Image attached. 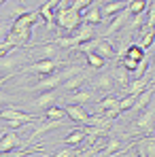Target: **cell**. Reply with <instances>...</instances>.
<instances>
[{
  "label": "cell",
  "mask_w": 155,
  "mask_h": 157,
  "mask_svg": "<svg viewBox=\"0 0 155 157\" xmlns=\"http://www.w3.org/2000/svg\"><path fill=\"white\" fill-rule=\"evenodd\" d=\"M36 19H38V13H24V15H19L15 19L13 28H11L6 40L11 45H15V47L26 45L28 40H30V36H32V26L36 24Z\"/></svg>",
  "instance_id": "6da1fadb"
},
{
  "label": "cell",
  "mask_w": 155,
  "mask_h": 157,
  "mask_svg": "<svg viewBox=\"0 0 155 157\" xmlns=\"http://www.w3.org/2000/svg\"><path fill=\"white\" fill-rule=\"evenodd\" d=\"M79 24H81V15L72 9H57L55 11V26L68 32H77Z\"/></svg>",
  "instance_id": "7a4b0ae2"
},
{
  "label": "cell",
  "mask_w": 155,
  "mask_h": 157,
  "mask_svg": "<svg viewBox=\"0 0 155 157\" xmlns=\"http://www.w3.org/2000/svg\"><path fill=\"white\" fill-rule=\"evenodd\" d=\"M0 119L6 121V123H19V125H26V123L36 121L34 115H28V113L19 110V108H15V106H6V108H2V110H0Z\"/></svg>",
  "instance_id": "3957f363"
},
{
  "label": "cell",
  "mask_w": 155,
  "mask_h": 157,
  "mask_svg": "<svg viewBox=\"0 0 155 157\" xmlns=\"http://www.w3.org/2000/svg\"><path fill=\"white\" fill-rule=\"evenodd\" d=\"M57 66H60V62H55V59H41V62H34L32 66H28L26 70L28 72H36L41 77H49V75H53V70Z\"/></svg>",
  "instance_id": "277c9868"
},
{
  "label": "cell",
  "mask_w": 155,
  "mask_h": 157,
  "mask_svg": "<svg viewBox=\"0 0 155 157\" xmlns=\"http://www.w3.org/2000/svg\"><path fill=\"white\" fill-rule=\"evenodd\" d=\"M102 11H100V4L98 2H91V6L85 11V13H81V21L85 24V26H98V24H102Z\"/></svg>",
  "instance_id": "5b68a950"
},
{
  "label": "cell",
  "mask_w": 155,
  "mask_h": 157,
  "mask_svg": "<svg viewBox=\"0 0 155 157\" xmlns=\"http://www.w3.org/2000/svg\"><path fill=\"white\" fill-rule=\"evenodd\" d=\"M153 123H155V113H153V110H145V113L134 121V130L149 134V132L153 130Z\"/></svg>",
  "instance_id": "8992f818"
},
{
  "label": "cell",
  "mask_w": 155,
  "mask_h": 157,
  "mask_svg": "<svg viewBox=\"0 0 155 157\" xmlns=\"http://www.w3.org/2000/svg\"><path fill=\"white\" fill-rule=\"evenodd\" d=\"M17 144H19V136H17V132H13V130L4 132L2 138H0V153H11Z\"/></svg>",
  "instance_id": "52a82bcc"
},
{
  "label": "cell",
  "mask_w": 155,
  "mask_h": 157,
  "mask_svg": "<svg viewBox=\"0 0 155 157\" xmlns=\"http://www.w3.org/2000/svg\"><path fill=\"white\" fill-rule=\"evenodd\" d=\"M55 100H57V94H55V91H43V94L32 102V106H34L36 110H47V108H51V106L55 104Z\"/></svg>",
  "instance_id": "ba28073f"
},
{
  "label": "cell",
  "mask_w": 155,
  "mask_h": 157,
  "mask_svg": "<svg viewBox=\"0 0 155 157\" xmlns=\"http://www.w3.org/2000/svg\"><path fill=\"white\" fill-rule=\"evenodd\" d=\"M66 117H70L72 121L83 123V125H87V123H89V115L85 113V108H83V106L68 104V106H66Z\"/></svg>",
  "instance_id": "9c48e42d"
},
{
  "label": "cell",
  "mask_w": 155,
  "mask_h": 157,
  "mask_svg": "<svg viewBox=\"0 0 155 157\" xmlns=\"http://www.w3.org/2000/svg\"><path fill=\"white\" fill-rule=\"evenodd\" d=\"M96 55H100L102 59H110V57H115V49H113V45L108 43V40H104V38H96V45H94V51Z\"/></svg>",
  "instance_id": "30bf717a"
},
{
  "label": "cell",
  "mask_w": 155,
  "mask_h": 157,
  "mask_svg": "<svg viewBox=\"0 0 155 157\" xmlns=\"http://www.w3.org/2000/svg\"><path fill=\"white\" fill-rule=\"evenodd\" d=\"M55 6H57V2H43V6L38 11V15L45 19L47 28L55 26Z\"/></svg>",
  "instance_id": "8fae6325"
},
{
  "label": "cell",
  "mask_w": 155,
  "mask_h": 157,
  "mask_svg": "<svg viewBox=\"0 0 155 157\" xmlns=\"http://www.w3.org/2000/svg\"><path fill=\"white\" fill-rule=\"evenodd\" d=\"M130 15H132V13H130L128 9H126V11H121V13H119V15H117V17L113 19V24H110V26L106 28V34L110 36V34H115L117 30H121V28H123V26H126V24H128Z\"/></svg>",
  "instance_id": "7c38bea8"
},
{
  "label": "cell",
  "mask_w": 155,
  "mask_h": 157,
  "mask_svg": "<svg viewBox=\"0 0 155 157\" xmlns=\"http://www.w3.org/2000/svg\"><path fill=\"white\" fill-rule=\"evenodd\" d=\"M89 100H91V91H87V89H77V91L68 94V102L75 106H81L85 102H89Z\"/></svg>",
  "instance_id": "4fadbf2b"
},
{
  "label": "cell",
  "mask_w": 155,
  "mask_h": 157,
  "mask_svg": "<svg viewBox=\"0 0 155 157\" xmlns=\"http://www.w3.org/2000/svg\"><path fill=\"white\" fill-rule=\"evenodd\" d=\"M128 4L130 2H106L102 9V17H113L115 13H121V11H126L128 9Z\"/></svg>",
  "instance_id": "5bb4252c"
},
{
  "label": "cell",
  "mask_w": 155,
  "mask_h": 157,
  "mask_svg": "<svg viewBox=\"0 0 155 157\" xmlns=\"http://www.w3.org/2000/svg\"><path fill=\"white\" fill-rule=\"evenodd\" d=\"M149 83H153V81H149V78H136L134 83H130L128 85V96H138V94H142L145 89H149Z\"/></svg>",
  "instance_id": "9a60e30c"
},
{
  "label": "cell",
  "mask_w": 155,
  "mask_h": 157,
  "mask_svg": "<svg viewBox=\"0 0 155 157\" xmlns=\"http://www.w3.org/2000/svg\"><path fill=\"white\" fill-rule=\"evenodd\" d=\"M155 96V87H149V89H145L142 94H138L136 96V104H134V110H142L145 106L151 102V98Z\"/></svg>",
  "instance_id": "2e32d148"
},
{
  "label": "cell",
  "mask_w": 155,
  "mask_h": 157,
  "mask_svg": "<svg viewBox=\"0 0 155 157\" xmlns=\"http://www.w3.org/2000/svg\"><path fill=\"white\" fill-rule=\"evenodd\" d=\"M85 138H87V136H85V132H83V128H81V130H72L70 132V134L64 138V142H66L68 147H79Z\"/></svg>",
  "instance_id": "e0dca14e"
},
{
  "label": "cell",
  "mask_w": 155,
  "mask_h": 157,
  "mask_svg": "<svg viewBox=\"0 0 155 157\" xmlns=\"http://www.w3.org/2000/svg\"><path fill=\"white\" fill-rule=\"evenodd\" d=\"M119 57H128V59H132V62H136V64H140L142 59H145V51L138 47V45H132L128 51L123 53V55H119Z\"/></svg>",
  "instance_id": "ac0fdd59"
},
{
  "label": "cell",
  "mask_w": 155,
  "mask_h": 157,
  "mask_svg": "<svg viewBox=\"0 0 155 157\" xmlns=\"http://www.w3.org/2000/svg\"><path fill=\"white\" fill-rule=\"evenodd\" d=\"M83 81H85V72H79V75H75L72 78H68V81L64 83V87L72 94V91H77L79 87H81V83H83Z\"/></svg>",
  "instance_id": "d6986e66"
},
{
  "label": "cell",
  "mask_w": 155,
  "mask_h": 157,
  "mask_svg": "<svg viewBox=\"0 0 155 157\" xmlns=\"http://www.w3.org/2000/svg\"><path fill=\"white\" fill-rule=\"evenodd\" d=\"M45 117H49V121H64L66 119V110L57 108V106H51V108L45 110Z\"/></svg>",
  "instance_id": "ffe728a7"
},
{
  "label": "cell",
  "mask_w": 155,
  "mask_h": 157,
  "mask_svg": "<svg viewBox=\"0 0 155 157\" xmlns=\"http://www.w3.org/2000/svg\"><path fill=\"white\" fill-rule=\"evenodd\" d=\"M147 9H149V2H145V0H134V2L128 4V11L132 15H140V13H145Z\"/></svg>",
  "instance_id": "44dd1931"
},
{
  "label": "cell",
  "mask_w": 155,
  "mask_h": 157,
  "mask_svg": "<svg viewBox=\"0 0 155 157\" xmlns=\"http://www.w3.org/2000/svg\"><path fill=\"white\" fill-rule=\"evenodd\" d=\"M119 147H121V142H119V140H115V138H110V140H108V144H106V147L102 149L100 157H110V155H115Z\"/></svg>",
  "instance_id": "7402d4cb"
},
{
  "label": "cell",
  "mask_w": 155,
  "mask_h": 157,
  "mask_svg": "<svg viewBox=\"0 0 155 157\" xmlns=\"http://www.w3.org/2000/svg\"><path fill=\"white\" fill-rule=\"evenodd\" d=\"M153 43H155V30H147V32L142 34V40L138 43V47L145 51V49H149Z\"/></svg>",
  "instance_id": "603a6c76"
},
{
  "label": "cell",
  "mask_w": 155,
  "mask_h": 157,
  "mask_svg": "<svg viewBox=\"0 0 155 157\" xmlns=\"http://www.w3.org/2000/svg\"><path fill=\"white\" fill-rule=\"evenodd\" d=\"M96 85H98V89H102V91H110V89H113V75H102V77L96 81Z\"/></svg>",
  "instance_id": "cb8c5ba5"
},
{
  "label": "cell",
  "mask_w": 155,
  "mask_h": 157,
  "mask_svg": "<svg viewBox=\"0 0 155 157\" xmlns=\"http://www.w3.org/2000/svg\"><path fill=\"white\" fill-rule=\"evenodd\" d=\"M134 104H136V96H126V98L119 100L117 108H119V113H126V110H130V108H134Z\"/></svg>",
  "instance_id": "d4e9b609"
},
{
  "label": "cell",
  "mask_w": 155,
  "mask_h": 157,
  "mask_svg": "<svg viewBox=\"0 0 155 157\" xmlns=\"http://www.w3.org/2000/svg\"><path fill=\"white\" fill-rule=\"evenodd\" d=\"M117 104H119V100H117L115 96H108V98H104L102 102L98 104V108H100L102 113H106V110H110V108H115Z\"/></svg>",
  "instance_id": "484cf974"
},
{
  "label": "cell",
  "mask_w": 155,
  "mask_h": 157,
  "mask_svg": "<svg viewBox=\"0 0 155 157\" xmlns=\"http://www.w3.org/2000/svg\"><path fill=\"white\" fill-rule=\"evenodd\" d=\"M115 81L119 83V87H128L130 81H128V72L121 68V66H117V70H115Z\"/></svg>",
  "instance_id": "4316f807"
},
{
  "label": "cell",
  "mask_w": 155,
  "mask_h": 157,
  "mask_svg": "<svg viewBox=\"0 0 155 157\" xmlns=\"http://www.w3.org/2000/svg\"><path fill=\"white\" fill-rule=\"evenodd\" d=\"M145 28L147 30H155V2H149V15H147Z\"/></svg>",
  "instance_id": "83f0119b"
},
{
  "label": "cell",
  "mask_w": 155,
  "mask_h": 157,
  "mask_svg": "<svg viewBox=\"0 0 155 157\" xmlns=\"http://www.w3.org/2000/svg\"><path fill=\"white\" fill-rule=\"evenodd\" d=\"M87 55V64L89 66H94V68H102L104 66V59L100 55H96V53H85Z\"/></svg>",
  "instance_id": "f1b7e54d"
},
{
  "label": "cell",
  "mask_w": 155,
  "mask_h": 157,
  "mask_svg": "<svg viewBox=\"0 0 155 157\" xmlns=\"http://www.w3.org/2000/svg\"><path fill=\"white\" fill-rule=\"evenodd\" d=\"M17 64H19V59H15V57H0V68H2V70L13 68V66H17Z\"/></svg>",
  "instance_id": "f546056e"
},
{
  "label": "cell",
  "mask_w": 155,
  "mask_h": 157,
  "mask_svg": "<svg viewBox=\"0 0 155 157\" xmlns=\"http://www.w3.org/2000/svg\"><path fill=\"white\" fill-rule=\"evenodd\" d=\"M77 155H81V149H62L53 157H77Z\"/></svg>",
  "instance_id": "4dcf8cb0"
},
{
  "label": "cell",
  "mask_w": 155,
  "mask_h": 157,
  "mask_svg": "<svg viewBox=\"0 0 155 157\" xmlns=\"http://www.w3.org/2000/svg\"><path fill=\"white\" fill-rule=\"evenodd\" d=\"M55 53H57V49H55L53 45H49V47H45V57H43V59H51V57L55 55Z\"/></svg>",
  "instance_id": "1f68e13d"
},
{
  "label": "cell",
  "mask_w": 155,
  "mask_h": 157,
  "mask_svg": "<svg viewBox=\"0 0 155 157\" xmlns=\"http://www.w3.org/2000/svg\"><path fill=\"white\" fill-rule=\"evenodd\" d=\"M136 157H149V153L145 151V147H142V144H138V151H136Z\"/></svg>",
  "instance_id": "d6a6232c"
},
{
  "label": "cell",
  "mask_w": 155,
  "mask_h": 157,
  "mask_svg": "<svg viewBox=\"0 0 155 157\" xmlns=\"http://www.w3.org/2000/svg\"><path fill=\"white\" fill-rule=\"evenodd\" d=\"M11 77H13V75H6V77H0V87H2V85H4V83H6V81H9Z\"/></svg>",
  "instance_id": "836d02e7"
},
{
  "label": "cell",
  "mask_w": 155,
  "mask_h": 157,
  "mask_svg": "<svg viewBox=\"0 0 155 157\" xmlns=\"http://www.w3.org/2000/svg\"><path fill=\"white\" fill-rule=\"evenodd\" d=\"M2 100H9V98H6V96H2V94H0V102H2Z\"/></svg>",
  "instance_id": "e575fe53"
},
{
  "label": "cell",
  "mask_w": 155,
  "mask_h": 157,
  "mask_svg": "<svg viewBox=\"0 0 155 157\" xmlns=\"http://www.w3.org/2000/svg\"><path fill=\"white\" fill-rule=\"evenodd\" d=\"M153 66H155V55H153Z\"/></svg>",
  "instance_id": "d590c367"
},
{
  "label": "cell",
  "mask_w": 155,
  "mask_h": 157,
  "mask_svg": "<svg viewBox=\"0 0 155 157\" xmlns=\"http://www.w3.org/2000/svg\"><path fill=\"white\" fill-rule=\"evenodd\" d=\"M153 136H155V134H153Z\"/></svg>",
  "instance_id": "8d00e7d4"
}]
</instances>
